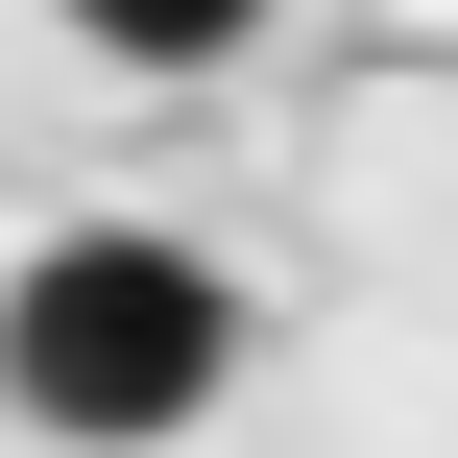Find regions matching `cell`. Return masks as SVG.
Masks as SVG:
<instances>
[{"label":"cell","instance_id":"obj_2","mask_svg":"<svg viewBox=\"0 0 458 458\" xmlns=\"http://www.w3.org/2000/svg\"><path fill=\"white\" fill-rule=\"evenodd\" d=\"M97 72H217V48H266V0H48Z\"/></svg>","mask_w":458,"mask_h":458},{"label":"cell","instance_id":"obj_1","mask_svg":"<svg viewBox=\"0 0 458 458\" xmlns=\"http://www.w3.org/2000/svg\"><path fill=\"white\" fill-rule=\"evenodd\" d=\"M217 386H242V290L193 242H145V217H72L0 290V411L48 458H145V435H193Z\"/></svg>","mask_w":458,"mask_h":458}]
</instances>
